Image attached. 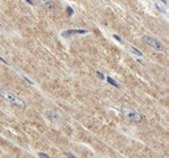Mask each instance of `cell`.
Wrapping results in <instances>:
<instances>
[{
    "label": "cell",
    "instance_id": "obj_1",
    "mask_svg": "<svg viewBox=\"0 0 169 158\" xmlns=\"http://www.w3.org/2000/svg\"><path fill=\"white\" fill-rule=\"evenodd\" d=\"M0 96L2 99H5L6 101L10 102L11 104L15 105L18 107H25V102L18 98L17 96L14 95L13 93H11L9 91L6 90H0Z\"/></svg>",
    "mask_w": 169,
    "mask_h": 158
},
{
    "label": "cell",
    "instance_id": "obj_2",
    "mask_svg": "<svg viewBox=\"0 0 169 158\" xmlns=\"http://www.w3.org/2000/svg\"><path fill=\"white\" fill-rule=\"evenodd\" d=\"M120 112L124 116H126L127 118H129V120L133 121H140L141 118H142L137 112H135V110L132 109H129V107H121Z\"/></svg>",
    "mask_w": 169,
    "mask_h": 158
},
{
    "label": "cell",
    "instance_id": "obj_3",
    "mask_svg": "<svg viewBox=\"0 0 169 158\" xmlns=\"http://www.w3.org/2000/svg\"><path fill=\"white\" fill-rule=\"evenodd\" d=\"M143 41H144L147 45L152 47L154 50H156V51H163V50H164L162 44L160 43L157 39L151 37V36H143Z\"/></svg>",
    "mask_w": 169,
    "mask_h": 158
},
{
    "label": "cell",
    "instance_id": "obj_4",
    "mask_svg": "<svg viewBox=\"0 0 169 158\" xmlns=\"http://www.w3.org/2000/svg\"><path fill=\"white\" fill-rule=\"evenodd\" d=\"M88 30L84 29H73V30H67V31L63 32L62 35L64 37H69L71 35H77V34H87Z\"/></svg>",
    "mask_w": 169,
    "mask_h": 158
},
{
    "label": "cell",
    "instance_id": "obj_5",
    "mask_svg": "<svg viewBox=\"0 0 169 158\" xmlns=\"http://www.w3.org/2000/svg\"><path fill=\"white\" fill-rule=\"evenodd\" d=\"M37 2L40 5H42L43 7H45L46 9H53V8L55 7L54 3L52 2V0H37Z\"/></svg>",
    "mask_w": 169,
    "mask_h": 158
},
{
    "label": "cell",
    "instance_id": "obj_6",
    "mask_svg": "<svg viewBox=\"0 0 169 158\" xmlns=\"http://www.w3.org/2000/svg\"><path fill=\"white\" fill-rule=\"evenodd\" d=\"M49 117H50V120H52L54 121V122H57L58 120H61V117L59 116V115H57L56 112H53L49 113Z\"/></svg>",
    "mask_w": 169,
    "mask_h": 158
},
{
    "label": "cell",
    "instance_id": "obj_7",
    "mask_svg": "<svg viewBox=\"0 0 169 158\" xmlns=\"http://www.w3.org/2000/svg\"><path fill=\"white\" fill-rule=\"evenodd\" d=\"M129 48H131V50L134 53L135 55H137V56H139V57H142L143 56L142 52H140L137 48H135V47H133V46H129Z\"/></svg>",
    "mask_w": 169,
    "mask_h": 158
},
{
    "label": "cell",
    "instance_id": "obj_8",
    "mask_svg": "<svg viewBox=\"0 0 169 158\" xmlns=\"http://www.w3.org/2000/svg\"><path fill=\"white\" fill-rule=\"evenodd\" d=\"M107 82H109L110 85H112V86H113V87L118 88V83H116L113 79H112V78H110V77H107Z\"/></svg>",
    "mask_w": 169,
    "mask_h": 158
},
{
    "label": "cell",
    "instance_id": "obj_9",
    "mask_svg": "<svg viewBox=\"0 0 169 158\" xmlns=\"http://www.w3.org/2000/svg\"><path fill=\"white\" fill-rule=\"evenodd\" d=\"M67 12H68V15L69 16H72L74 14V10H73V8L70 7V6H68L67 7Z\"/></svg>",
    "mask_w": 169,
    "mask_h": 158
},
{
    "label": "cell",
    "instance_id": "obj_10",
    "mask_svg": "<svg viewBox=\"0 0 169 158\" xmlns=\"http://www.w3.org/2000/svg\"><path fill=\"white\" fill-rule=\"evenodd\" d=\"M96 74V76H98L101 80H104V75L102 74V73H101V72H99V71H98Z\"/></svg>",
    "mask_w": 169,
    "mask_h": 158
},
{
    "label": "cell",
    "instance_id": "obj_11",
    "mask_svg": "<svg viewBox=\"0 0 169 158\" xmlns=\"http://www.w3.org/2000/svg\"><path fill=\"white\" fill-rule=\"evenodd\" d=\"M39 156L41 158H50L49 155H47L46 153H43V152H40V153H39Z\"/></svg>",
    "mask_w": 169,
    "mask_h": 158
},
{
    "label": "cell",
    "instance_id": "obj_12",
    "mask_svg": "<svg viewBox=\"0 0 169 158\" xmlns=\"http://www.w3.org/2000/svg\"><path fill=\"white\" fill-rule=\"evenodd\" d=\"M113 38H115V39H116V40H118V42H120V43H123V40H121V38L120 37H118V35H113Z\"/></svg>",
    "mask_w": 169,
    "mask_h": 158
},
{
    "label": "cell",
    "instance_id": "obj_13",
    "mask_svg": "<svg viewBox=\"0 0 169 158\" xmlns=\"http://www.w3.org/2000/svg\"><path fill=\"white\" fill-rule=\"evenodd\" d=\"M67 155H68V156L70 157V158H77V157H75L74 155H72L71 153H67Z\"/></svg>",
    "mask_w": 169,
    "mask_h": 158
},
{
    "label": "cell",
    "instance_id": "obj_14",
    "mask_svg": "<svg viewBox=\"0 0 169 158\" xmlns=\"http://www.w3.org/2000/svg\"><path fill=\"white\" fill-rule=\"evenodd\" d=\"M25 1H26V2H28V3H29V4H31V5L33 4V2H32V0H25Z\"/></svg>",
    "mask_w": 169,
    "mask_h": 158
},
{
    "label": "cell",
    "instance_id": "obj_15",
    "mask_svg": "<svg viewBox=\"0 0 169 158\" xmlns=\"http://www.w3.org/2000/svg\"><path fill=\"white\" fill-rule=\"evenodd\" d=\"M162 1H163V3H166V1H165V0H162Z\"/></svg>",
    "mask_w": 169,
    "mask_h": 158
}]
</instances>
